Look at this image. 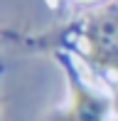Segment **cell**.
<instances>
[{
    "label": "cell",
    "mask_w": 118,
    "mask_h": 121,
    "mask_svg": "<svg viewBox=\"0 0 118 121\" xmlns=\"http://www.w3.org/2000/svg\"><path fill=\"white\" fill-rule=\"evenodd\" d=\"M81 40L91 64L118 77V5L91 13L84 20Z\"/></svg>",
    "instance_id": "obj_1"
},
{
    "label": "cell",
    "mask_w": 118,
    "mask_h": 121,
    "mask_svg": "<svg viewBox=\"0 0 118 121\" xmlns=\"http://www.w3.org/2000/svg\"><path fill=\"white\" fill-rule=\"evenodd\" d=\"M69 77V104L54 111L47 121H106L111 111V96L94 91L89 84H84L76 72L67 67Z\"/></svg>",
    "instance_id": "obj_2"
},
{
    "label": "cell",
    "mask_w": 118,
    "mask_h": 121,
    "mask_svg": "<svg viewBox=\"0 0 118 121\" xmlns=\"http://www.w3.org/2000/svg\"><path fill=\"white\" fill-rule=\"evenodd\" d=\"M79 3H101V0H79Z\"/></svg>",
    "instance_id": "obj_3"
}]
</instances>
